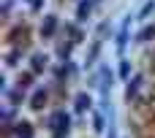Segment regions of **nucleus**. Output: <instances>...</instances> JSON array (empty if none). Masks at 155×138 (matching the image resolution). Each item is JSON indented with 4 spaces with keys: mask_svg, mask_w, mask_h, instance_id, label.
<instances>
[{
    "mask_svg": "<svg viewBox=\"0 0 155 138\" xmlns=\"http://www.w3.org/2000/svg\"><path fill=\"white\" fill-rule=\"evenodd\" d=\"M49 127H52V136L54 138L68 136V130H71V117H68L65 111H52V114H49Z\"/></svg>",
    "mask_w": 155,
    "mask_h": 138,
    "instance_id": "1",
    "label": "nucleus"
},
{
    "mask_svg": "<svg viewBox=\"0 0 155 138\" xmlns=\"http://www.w3.org/2000/svg\"><path fill=\"white\" fill-rule=\"evenodd\" d=\"M54 30H57V16H54V14L44 16V22H41V35H44V38H52Z\"/></svg>",
    "mask_w": 155,
    "mask_h": 138,
    "instance_id": "2",
    "label": "nucleus"
},
{
    "mask_svg": "<svg viewBox=\"0 0 155 138\" xmlns=\"http://www.w3.org/2000/svg\"><path fill=\"white\" fill-rule=\"evenodd\" d=\"M11 133H14V138H33L35 130H33V125H30V122H16V127H14Z\"/></svg>",
    "mask_w": 155,
    "mask_h": 138,
    "instance_id": "3",
    "label": "nucleus"
},
{
    "mask_svg": "<svg viewBox=\"0 0 155 138\" xmlns=\"http://www.w3.org/2000/svg\"><path fill=\"white\" fill-rule=\"evenodd\" d=\"M93 3H95V0H82V3H79V8H76V19H79V22H84V19L90 16Z\"/></svg>",
    "mask_w": 155,
    "mask_h": 138,
    "instance_id": "4",
    "label": "nucleus"
},
{
    "mask_svg": "<svg viewBox=\"0 0 155 138\" xmlns=\"http://www.w3.org/2000/svg\"><path fill=\"white\" fill-rule=\"evenodd\" d=\"M44 103H46V92H44V89H35V92H33V98H30V106H33L35 111H41V108H44Z\"/></svg>",
    "mask_w": 155,
    "mask_h": 138,
    "instance_id": "5",
    "label": "nucleus"
},
{
    "mask_svg": "<svg viewBox=\"0 0 155 138\" xmlns=\"http://www.w3.org/2000/svg\"><path fill=\"white\" fill-rule=\"evenodd\" d=\"M30 68H33V73H41V71L46 68V54H33V62H30Z\"/></svg>",
    "mask_w": 155,
    "mask_h": 138,
    "instance_id": "6",
    "label": "nucleus"
},
{
    "mask_svg": "<svg viewBox=\"0 0 155 138\" xmlns=\"http://www.w3.org/2000/svg\"><path fill=\"white\" fill-rule=\"evenodd\" d=\"M139 87H142V76H134V81H128V89H125V98H128V100H131V98H136Z\"/></svg>",
    "mask_w": 155,
    "mask_h": 138,
    "instance_id": "7",
    "label": "nucleus"
},
{
    "mask_svg": "<svg viewBox=\"0 0 155 138\" xmlns=\"http://www.w3.org/2000/svg\"><path fill=\"white\" fill-rule=\"evenodd\" d=\"M153 38H155V24H147V27L139 33V38H136V41H142V43H144V41H153Z\"/></svg>",
    "mask_w": 155,
    "mask_h": 138,
    "instance_id": "8",
    "label": "nucleus"
},
{
    "mask_svg": "<svg viewBox=\"0 0 155 138\" xmlns=\"http://www.w3.org/2000/svg\"><path fill=\"white\" fill-rule=\"evenodd\" d=\"M90 108V98L82 92V95H76V111H87Z\"/></svg>",
    "mask_w": 155,
    "mask_h": 138,
    "instance_id": "9",
    "label": "nucleus"
},
{
    "mask_svg": "<svg viewBox=\"0 0 155 138\" xmlns=\"http://www.w3.org/2000/svg\"><path fill=\"white\" fill-rule=\"evenodd\" d=\"M153 11H155V0H150V3H144V8L139 11V19H147Z\"/></svg>",
    "mask_w": 155,
    "mask_h": 138,
    "instance_id": "10",
    "label": "nucleus"
},
{
    "mask_svg": "<svg viewBox=\"0 0 155 138\" xmlns=\"http://www.w3.org/2000/svg\"><path fill=\"white\" fill-rule=\"evenodd\" d=\"M120 76H123V79H131V65H128V60L120 62Z\"/></svg>",
    "mask_w": 155,
    "mask_h": 138,
    "instance_id": "11",
    "label": "nucleus"
},
{
    "mask_svg": "<svg viewBox=\"0 0 155 138\" xmlns=\"http://www.w3.org/2000/svg\"><path fill=\"white\" fill-rule=\"evenodd\" d=\"M16 57H19V52H11V54L5 57V65H8V68H14V65H16Z\"/></svg>",
    "mask_w": 155,
    "mask_h": 138,
    "instance_id": "12",
    "label": "nucleus"
},
{
    "mask_svg": "<svg viewBox=\"0 0 155 138\" xmlns=\"http://www.w3.org/2000/svg\"><path fill=\"white\" fill-rule=\"evenodd\" d=\"M27 5H30V11H41L44 8V0H27Z\"/></svg>",
    "mask_w": 155,
    "mask_h": 138,
    "instance_id": "13",
    "label": "nucleus"
},
{
    "mask_svg": "<svg viewBox=\"0 0 155 138\" xmlns=\"http://www.w3.org/2000/svg\"><path fill=\"white\" fill-rule=\"evenodd\" d=\"M30 81H33V76H30V73H25V76L19 79V87L25 89V87H30Z\"/></svg>",
    "mask_w": 155,
    "mask_h": 138,
    "instance_id": "14",
    "label": "nucleus"
},
{
    "mask_svg": "<svg viewBox=\"0 0 155 138\" xmlns=\"http://www.w3.org/2000/svg\"><path fill=\"white\" fill-rule=\"evenodd\" d=\"M93 122H95L93 127H95V130L101 133V130H104V117H101V114H95V119H93Z\"/></svg>",
    "mask_w": 155,
    "mask_h": 138,
    "instance_id": "15",
    "label": "nucleus"
}]
</instances>
